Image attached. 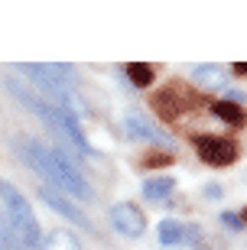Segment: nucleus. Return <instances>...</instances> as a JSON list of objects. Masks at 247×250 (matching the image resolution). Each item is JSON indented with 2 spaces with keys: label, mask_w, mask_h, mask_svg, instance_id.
I'll list each match as a JSON object with an SVG mask.
<instances>
[{
  "label": "nucleus",
  "mask_w": 247,
  "mask_h": 250,
  "mask_svg": "<svg viewBox=\"0 0 247 250\" xmlns=\"http://www.w3.org/2000/svg\"><path fill=\"white\" fill-rule=\"evenodd\" d=\"M43 250H82V244L72 231H49V237H43Z\"/></svg>",
  "instance_id": "obj_11"
},
{
  "label": "nucleus",
  "mask_w": 247,
  "mask_h": 250,
  "mask_svg": "<svg viewBox=\"0 0 247 250\" xmlns=\"http://www.w3.org/2000/svg\"><path fill=\"white\" fill-rule=\"evenodd\" d=\"M211 111H215V117H218V121L231 124V127H241V124H244V114H241V107L234 101H218Z\"/></svg>",
  "instance_id": "obj_14"
},
{
  "label": "nucleus",
  "mask_w": 247,
  "mask_h": 250,
  "mask_svg": "<svg viewBox=\"0 0 247 250\" xmlns=\"http://www.w3.org/2000/svg\"><path fill=\"white\" fill-rule=\"evenodd\" d=\"M111 224H114V231L124 234V237H143L147 231V218L140 211L134 202H120L111 208Z\"/></svg>",
  "instance_id": "obj_7"
},
{
  "label": "nucleus",
  "mask_w": 247,
  "mask_h": 250,
  "mask_svg": "<svg viewBox=\"0 0 247 250\" xmlns=\"http://www.w3.org/2000/svg\"><path fill=\"white\" fill-rule=\"evenodd\" d=\"M153 65H147V62H127V78L137 88H147V84H153Z\"/></svg>",
  "instance_id": "obj_15"
},
{
  "label": "nucleus",
  "mask_w": 247,
  "mask_h": 250,
  "mask_svg": "<svg viewBox=\"0 0 247 250\" xmlns=\"http://www.w3.org/2000/svg\"><path fill=\"white\" fill-rule=\"evenodd\" d=\"M124 130L130 133V140H153V143H166V133L150 121L143 111H130L124 117Z\"/></svg>",
  "instance_id": "obj_8"
},
{
  "label": "nucleus",
  "mask_w": 247,
  "mask_h": 250,
  "mask_svg": "<svg viewBox=\"0 0 247 250\" xmlns=\"http://www.w3.org/2000/svg\"><path fill=\"white\" fill-rule=\"evenodd\" d=\"M7 88H10V94H13L17 101H23L29 111L36 114L39 121H46L59 137H65L68 143H75V149H82L85 156H94V153H98V149L88 143V137H85V130H82V124H78L75 114H68V111H62V107H55V104L36 98L33 91H26V88H23L20 82H13V78H7Z\"/></svg>",
  "instance_id": "obj_3"
},
{
  "label": "nucleus",
  "mask_w": 247,
  "mask_h": 250,
  "mask_svg": "<svg viewBox=\"0 0 247 250\" xmlns=\"http://www.w3.org/2000/svg\"><path fill=\"white\" fill-rule=\"evenodd\" d=\"M169 163V153H150L143 156V166H166Z\"/></svg>",
  "instance_id": "obj_17"
},
{
  "label": "nucleus",
  "mask_w": 247,
  "mask_h": 250,
  "mask_svg": "<svg viewBox=\"0 0 247 250\" xmlns=\"http://www.w3.org/2000/svg\"><path fill=\"white\" fill-rule=\"evenodd\" d=\"M195 149H199L202 163H208V166H231L238 156V146L228 137H215V133H199Z\"/></svg>",
  "instance_id": "obj_6"
},
{
  "label": "nucleus",
  "mask_w": 247,
  "mask_h": 250,
  "mask_svg": "<svg viewBox=\"0 0 247 250\" xmlns=\"http://www.w3.org/2000/svg\"><path fill=\"white\" fill-rule=\"evenodd\" d=\"M17 153L23 156L33 172L39 176H46L52 186H59L65 195H72V198H82V202H91L94 192H91V182L82 176V169L75 166L72 159L59 153L55 146H49L46 140H36V137H17Z\"/></svg>",
  "instance_id": "obj_1"
},
{
  "label": "nucleus",
  "mask_w": 247,
  "mask_h": 250,
  "mask_svg": "<svg viewBox=\"0 0 247 250\" xmlns=\"http://www.w3.org/2000/svg\"><path fill=\"white\" fill-rule=\"evenodd\" d=\"M195 104H199V94L189 91V88L179 84V82H169L163 91H156V98H153V107L159 111L163 121H176V117H182L185 111H192Z\"/></svg>",
  "instance_id": "obj_5"
},
{
  "label": "nucleus",
  "mask_w": 247,
  "mask_h": 250,
  "mask_svg": "<svg viewBox=\"0 0 247 250\" xmlns=\"http://www.w3.org/2000/svg\"><path fill=\"white\" fill-rule=\"evenodd\" d=\"M0 202L10 211V231L17 237V244L23 250H43V231L36 224V214L29 208V202L20 195L17 186H10L7 179H0Z\"/></svg>",
  "instance_id": "obj_4"
},
{
  "label": "nucleus",
  "mask_w": 247,
  "mask_h": 250,
  "mask_svg": "<svg viewBox=\"0 0 247 250\" xmlns=\"http://www.w3.org/2000/svg\"><path fill=\"white\" fill-rule=\"evenodd\" d=\"M192 75L199 82V88H225V72L218 65H195Z\"/></svg>",
  "instance_id": "obj_10"
},
{
  "label": "nucleus",
  "mask_w": 247,
  "mask_h": 250,
  "mask_svg": "<svg viewBox=\"0 0 247 250\" xmlns=\"http://www.w3.org/2000/svg\"><path fill=\"white\" fill-rule=\"evenodd\" d=\"M39 198H43V202H46L49 208H55V211L62 214V218H72V221L78 224V228L91 231V221H88V214H85V211H78V208H75V205L68 202V198H62L59 192H52V188H39Z\"/></svg>",
  "instance_id": "obj_9"
},
{
  "label": "nucleus",
  "mask_w": 247,
  "mask_h": 250,
  "mask_svg": "<svg viewBox=\"0 0 247 250\" xmlns=\"http://www.w3.org/2000/svg\"><path fill=\"white\" fill-rule=\"evenodd\" d=\"M205 195H208V198H221V186H215V182L205 186Z\"/></svg>",
  "instance_id": "obj_18"
},
{
  "label": "nucleus",
  "mask_w": 247,
  "mask_h": 250,
  "mask_svg": "<svg viewBox=\"0 0 247 250\" xmlns=\"http://www.w3.org/2000/svg\"><path fill=\"white\" fill-rule=\"evenodd\" d=\"M176 188V182L173 179H147V182H143V195H147V198H153V202H163V198H169V192H173Z\"/></svg>",
  "instance_id": "obj_13"
},
{
  "label": "nucleus",
  "mask_w": 247,
  "mask_h": 250,
  "mask_svg": "<svg viewBox=\"0 0 247 250\" xmlns=\"http://www.w3.org/2000/svg\"><path fill=\"white\" fill-rule=\"evenodd\" d=\"M156 234H159V244H163V247H176V244H182V224L173 221V218H163L159 228H156Z\"/></svg>",
  "instance_id": "obj_12"
},
{
  "label": "nucleus",
  "mask_w": 247,
  "mask_h": 250,
  "mask_svg": "<svg viewBox=\"0 0 247 250\" xmlns=\"http://www.w3.org/2000/svg\"><path fill=\"white\" fill-rule=\"evenodd\" d=\"M221 224L231 228V231H244V218H241L238 211H225V214H221Z\"/></svg>",
  "instance_id": "obj_16"
},
{
  "label": "nucleus",
  "mask_w": 247,
  "mask_h": 250,
  "mask_svg": "<svg viewBox=\"0 0 247 250\" xmlns=\"http://www.w3.org/2000/svg\"><path fill=\"white\" fill-rule=\"evenodd\" d=\"M20 72H26L29 78H36L39 91L49 94L55 107L75 114V117H85L88 114V104L75 88V68L72 65H59V62H26L20 65Z\"/></svg>",
  "instance_id": "obj_2"
},
{
  "label": "nucleus",
  "mask_w": 247,
  "mask_h": 250,
  "mask_svg": "<svg viewBox=\"0 0 247 250\" xmlns=\"http://www.w3.org/2000/svg\"><path fill=\"white\" fill-rule=\"evenodd\" d=\"M0 250H3V244H0Z\"/></svg>",
  "instance_id": "obj_19"
}]
</instances>
